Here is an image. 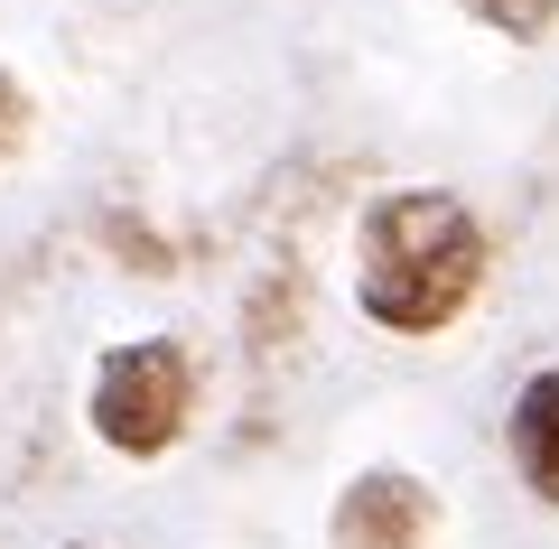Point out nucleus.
Masks as SVG:
<instances>
[{
  "mask_svg": "<svg viewBox=\"0 0 559 549\" xmlns=\"http://www.w3.org/2000/svg\"><path fill=\"white\" fill-rule=\"evenodd\" d=\"M429 530H439V493L419 485V475H401V466H364L336 493L326 540L336 549H429Z\"/></svg>",
  "mask_w": 559,
  "mask_h": 549,
  "instance_id": "3",
  "label": "nucleus"
},
{
  "mask_svg": "<svg viewBox=\"0 0 559 549\" xmlns=\"http://www.w3.org/2000/svg\"><path fill=\"white\" fill-rule=\"evenodd\" d=\"M75 549H94V540H75Z\"/></svg>",
  "mask_w": 559,
  "mask_h": 549,
  "instance_id": "7",
  "label": "nucleus"
},
{
  "mask_svg": "<svg viewBox=\"0 0 559 549\" xmlns=\"http://www.w3.org/2000/svg\"><path fill=\"white\" fill-rule=\"evenodd\" d=\"M485 289V224L448 187H392L355 224V308L382 335H439Z\"/></svg>",
  "mask_w": 559,
  "mask_h": 549,
  "instance_id": "1",
  "label": "nucleus"
},
{
  "mask_svg": "<svg viewBox=\"0 0 559 549\" xmlns=\"http://www.w3.org/2000/svg\"><path fill=\"white\" fill-rule=\"evenodd\" d=\"M503 447H513V475L559 512V363L532 373L513 392V419H503Z\"/></svg>",
  "mask_w": 559,
  "mask_h": 549,
  "instance_id": "4",
  "label": "nucleus"
},
{
  "mask_svg": "<svg viewBox=\"0 0 559 549\" xmlns=\"http://www.w3.org/2000/svg\"><path fill=\"white\" fill-rule=\"evenodd\" d=\"M466 10H476L495 38H513V47H540L559 28V0H466Z\"/></svg>",
  "mask_w": 559,
  "mask_h": 549,
  "instance_id": "5",
  "label": "nucleus"
},
{
  "mask_svg": "<svg viewBox=\"0 0 559 549\" xmlns=\"http://www.w3.org/2000/svg\"><path fill=\"white\" fill-rule=\"evenodd\" d=\"M28 121H38V103L20 94V75H0V158H10V150L28 140Z\"/></svg>",
  "mask_w": 559,
  "mask_h": 549,
  "instance_id": "6",
  "label": "nucleus"
},
{
  "mask_svg": "<svg viewBox=\"0 0 559 549\" xmlns=\"http://www.w3.org/2000/svg\"><path fill=\"white\" fill-rule=\"evenodd\" d=\"M187 410H197V354L178 335H140V345H112L94 373V438L112 456H168L187 438Z\"/></svg>",
  "mask_w": 559,
  "mask_h": 549,
  "instance_id": "2",
  "label": "nucleus"
}]
</instances>
